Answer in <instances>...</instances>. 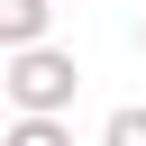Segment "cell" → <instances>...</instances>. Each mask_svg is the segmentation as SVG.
Masks as SVG:
<instances>
[{
  "mask_svg": "<svg viewBox=\"0 0 146 146\" xmlns=\"http://www.w3.org/2000/svg\"><path fill=\"white\" fill-rule=\"evenodd\" d=\"M100 146H146V110H137V100L110 110V119H100Z\"/></svg>",
  "mask_w": 146,
  "mask_h": 146,
  "instance_id": "4",
  "label": "cell"
},
{
  "mask_svg": "<svg viewBox=\"0 0 146 146\" xmlns=\"http://www.w3.org/2000/svg\"><path fill=\"white\" fill-rule=\"evenodd\" d=\"M0 146H73V128H64V119H9Z\"/></svg>",
  "mask_w": 146,
  "mask_h": 146,
  "instance_id": "3",
  "label": "cell"
},
{
  "mask_svg": "<svg viewBox=\"0 0 146 146\" xmlns=\"http://www.w3.org/2000/svg\"><path fill=\"white\" fill-rule=\"evenodd\" d=\"M137 55H146V27H137Z\"/></svg>",
  "mask_w": 146,
  "mask_h": 146,
  "instance_id": "6",
  "label": "cell"
},
{
  "mask_svg": "<svg viewBox=\"0 0 146 146\" xmlns=\"http://www.w3.org/2000/svg\"><path fill=\"white\" fill-rule=\"evenodd\" d=\"M0 82H9V55H0Z\"/></svg>",
  "mask_w": 146,
  "mask_h": 146,
  "instance_id": "5",
  "label": "cell"
},
{
  "mask_svg": "<svg viewBox=\"0 0 146 146\" xmlns=\"http://www.w3.org/2000/svg\"><path fill=\"white\" fill-rule=\"evenodd\" d=\"M55 9H64V0H55Z\"/></svg>",
  "mask_w": 146,
  "mask_h": 146,
  "instance_id": "7",
  "label": "cell"
},
{
  "mask_svg": "<svg viewBox=\"0 0 146 146\" xmlns=\"http://www.w3.org/2000/svg\"><path fill=\"white\" fill-rule=\"evenodd\" d=\"M55 46V0H0V55Z\"/></svg>",
  "mask_w": 146,
  "mask_h": 146,
  "instance_id": "2",
  "label": "cell"
},
{
  "mask_svg": "<svg viewBox=\"0 0 146 146\" xmlns=\"http://www.w3.org/2000/svg\"><path fill=\"white\" fill-rule=\"evenodd\" d=\"M0 91L18 100V119H64L73 91H82V64H73L64 46H36V55H9V82H0Z\"/></svg>",
  "mask_w": 146,
  "mask_h": 146,
  "instance_id": "1",
  "label": "cell"
}]
</instances>
